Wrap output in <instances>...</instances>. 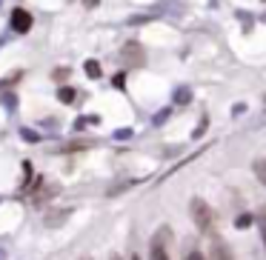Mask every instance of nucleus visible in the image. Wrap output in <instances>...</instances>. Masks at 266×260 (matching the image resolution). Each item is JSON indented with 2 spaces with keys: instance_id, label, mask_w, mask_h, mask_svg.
<instances>
[{
  "instance_id": "1",
  "label": "nucleus",
  "mask_w": 266,
  "mask_h": 260,
  "mask_svg": "<svg viewBox=\"0 0 266 260\" xmlns=\"http://www.w3.org/2000/svg\"><path fill=\"white\" fill-rule=\"evenodd\" d=\"M192 220H195V226L201 232H209V229H212L215 215H212V209L206 206V200H201V198L192 200Z\"/></svg>"
},
{
  "instance_id": "2",
  "label": "nucleus",
  "mask_w": 266,
  "mask_h": 260,
  "mask_svg": "<svg viewBox=\"0 0 266 260\" xmlns=\"http://www.w3.org/2000/svg\"><path fill=\"white\" fill-rule=\"evenodd\" d=\"M12 29L18 32V35H26L29 29H32V15L26 9H15L12 12Z\"/></svg>"
},
{
  "instance_id": "3",
  "label": "nucleus",
  "mask_w": 266,
  "mask_h": 260,
  "mask_svg": "<svg viewBox=\"0 0 266 260\" xmlns=\"http://www.w3.org/2000/svg\"><path fill=\"white\" fill-rule=\"evenodd\" d=\"M123 60L129 63V66H141L143 60H146V57H143V49H141V43H126L123 46Z\"/></svg>"
},
{
  "instance_id": "4",
  "label": "nucleus",
  "mask_w": 266,
  "mask_h": 260,
  "mask_svg": "<svg viewBox=\"0 0 266 260\" xmlns=\"http://www.w3.org/2000/svg\"><path fill=\"white\" fill-rule=\"evenodd\" d=\"M212 260H235V257H232V249L223 240H212Z\"/></svg>"
},
{
  "instance_id": "5",
  "label": "nucleus",
  "mask_w": 266,
  "mask_h": 260,
  "mask_svg": "<svg viewBox=\"0 0 266 260\" xmlns=\"http://www.w3.org/2000/svg\"><path fill=\"white\" fill-rule=\"evenodd\" d=\"M75 98H78V92L69 89V86H60V89H57V100H60V103H75Z\"/></svg>"
},
{
  "instance_id": "6",
  "label": "nucleus",
  "mask_w": 266,
  "mask_h": 260,
  "mask_svg": "<svg viewBox=\"0 0 266 260\" xmlns=\"http://www.w3.org/2000/svg\"><path fill=\"white\" fill-rule=\"evenodd\" d=\"M255 220H257V226H260V237H263V243H266V206H263V209H257Z\"/></svg>"
},
{
  "instance_id": "7",
  "label": "nucleus",
  "mask_w": 266,
  "mask_h": 260,
  "mask_svg": "<svg viewBox=\"0 0 266 260\" xmlns=\"http://www.w3.org/2000/svg\"><path fill=\"white\" fill-rule=\"evenodd\" d=\"M255 175L260 178V183L266 186V157H260V160H255Z\"/></svg>"
},
{
  "instance_id": "8",
  "label": "nucleus",
  "mask_w": 266,
  "mask_h": 260,
  "mask_svg": "<svg viewBox=\"0 0 266 260\" xmlns=\"http://www.w3.org/2000/svg\"><path fill=\"white\" fill-rule=\"evenodd\" d=\"M86 74L89 77H100V63L98 60H86Z\"/></svg>"
},
{
  "instance_id": "9",
  "label": "nucleus",
  "mask_w": 266,
  "mask_h": 260,
  "mask_svg": "<svg viewBox=\"0 0 266 260\" xmlns=\"http://www.w3.org/2000/svg\"><path fill=\"white\" fill-rule=\"evenodd\" d=\"M235 223H238V226H249V223H252V217H249V215H243V217H238Z\"/></svg>"
},
{
  "instance_id": "10",
  "label": "nucleus",
  "mask_w": 266,
  "mask_h": 260,
  "mask_svg": "<svg viewBox=\"0 0 266 260\" xmlns=\"http://www.w3.org/2000/svg\"><path fill=\"white\" fill-rule=\"evenodd\" d=\"M186 260H206L204 254H201V251H189V257Z\"/></svg>"
},
{
  "instance_id": "11",
  "label": "nucleus",
  "mask_w": 266,
  "mask_h": 260,
  "mask_svg": "<svg viewBox=\"0 0 266 260\" xmlns=\"http://www.w3.org/2000/svg\"><path fill=\"white\" fill-rule=\"evenodd\" d=\"M117 86V89H123V74H115V80H112Z\"/></svg>"
},
{
  "instance_id": "12",
  "label": "nucleus",
  "mask_w": 266,
  "mask_h": 260,
  "mask_svg": "<svg viewBox=\"0 0 266 260\" xmlns=\"http://www.w3.org/2000/svg\"><path fill=\"white\" fill-rule=\"evenodd\" d=\"M66 74H69V69H57V72H54V77H57V80H63Z\"/></svg>"
},
{
  "instance_id": "13",
  "label": "nucleus",
  "mask_w": 266,
  "mask_h": 260,
  "mask_svg": "<svg viewBox=\"0 0 266 260\" xmlns=\"http://www.w3.org/2000/svg\"><path fill=\"white\" fill-rule=\"evenodd\" d=\"M83 3H86L89 9H92V6H98V0H83Z\"/></svg>"
},
{
  "instance_id": "14",
  "label": "nucleus",
  "mask_w": 266,
  "mask_h": 260,
  "mask_svg": "<svg viewBox=\"0 0 266 260\" xmlns=\"http://www.w3.org/2000/svg\"><path fill=\"white\" fill-rule=\"evenodd\" d=\"M132 260H141V257H132Z\"/></svg>"
},
{
  "instance_id": "15",
  "label": "nucleus",
  "mask_w": 266,
  "mask_h": 260,
  "mask_svg": "<svg viewBox=\"0 0 266 260\" xmlns=\"http://www.w3.org/2000/svg\"><path fill=\"white\" fill-rule=\"evenodd\" d=\"M263 3H266V0H263Z\"/></svg>"
},
{
  "instance_id": "16",
  "label": "nucleus",
  "mask_w": 266,
  "mask_h": 260,
  "mask_svg": "<svg viewBox=\"0 0 266 260\" xmlns=\"http://www.w3.org/2000/svg\"><path fill=\"white\" fill-rule=\"evenodd\" d=\"M83 260H86V257H83Z\"/></svg>"
}]
</instances>
